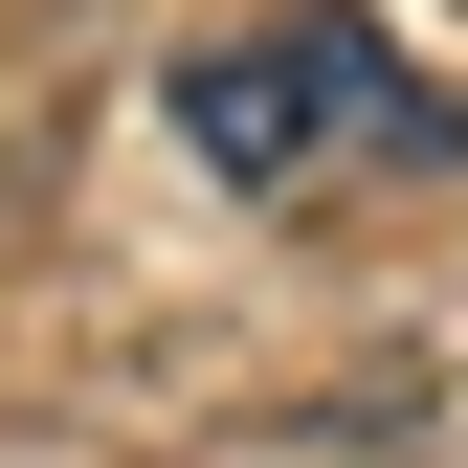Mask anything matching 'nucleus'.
<instances>
[{
  "mask_svg": "<svg viewBox=\"0 0 468 468\" xmlns=\"http://www.w3.org/2000/svg\"><path fill=\"white\" fill-rule=\"evenodd\" d=\"M179 156L201 179H246V201H290V179H335V156H379V179H446L468 156V112L401 68L379 23H223V45H179Z\"/></svg>",
  "mask_w": 468,
  "mask_h": 468,
  "instance_id": "f257e3e1",
  "label": "nucleus"
}]
</instances>
